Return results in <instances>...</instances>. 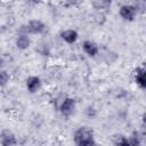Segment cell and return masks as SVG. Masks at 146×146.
I'll return each mask as SVG.
<instances>
[{
  "label": "cell",
  "instance_id": "1",
  "mask_svg": "<svg viewBox=\"0 0 146 146\" xmlns=\"http://www.w3.org/2000/svg\"><path fill=\"white\" fill-rule=\"evenodd\" d=\"M115 146H140L141 141L138 136L125 137L123 135H115L112 138Z\"/></svg>",
  "mask_w": 146,
  "mask_h": 146
},
{
  "label": "cell",
  "instance_id": "2",
  "mask_svg": "<svg viewBox=\"0 0 146 146\" xmlns=\"http://www.w3.org/2000/svg\"><path fill=\"white\" fill-rule=\"evenodd\" d=\"M74 143L76 145L83 143V141H87V140H90V139H94V131L91 128L89 127H80L75 132H74Z\"/></svg>",
  "mask_w": 146,
  "mask_h": 146
},
{
  "label": "cell",
  "instance_id": "3",
  "mask_svg": "<svg viewBox=\"0 0 146 146\" xmlns=\"http://www.w3.org/2000/svg\"><path fill=\"white\" fill-rule=\"evenodd\" d=\"M16 144H17V138L11 130L3 129L0 132V145L1 146H15Z\"/></svg>",
  "mask_w": 146,
  "mask_h": 146
},
{
  "label": "cell",
  "instance_id": "4",
  "mask_svg": "<svg viewBox=\"0 0 146 146\" xmlns=\"http://www.w3.org/2000/svg\"><path fill=\"white\" fill-rule=\"evenodd\" d=\"M74 111H75V100L70 97L65 98L59 106V112L62 113V115L68 117L74 113Z\"/></svg>",
  "mask_w": 146,
  "mask_h": 146
},
{
  "label": "cell",
  "instance_id": "5",
  "mask_svg": "<svg viewBox=\"0 0 146 146\" xmlns=\"http://www.w3.org/2000/svg\"><path fill=\"white\" fill-rule=\"evenodd\" d=\"M137 15V8L132 5H124L120 8V16L128 22H132Z\"/></svg>",
  "mask_w": 146,
  "mask_h": 146
},
{
  "label": "cell",
  "instance_id": "6",
  "mask_svg": "<svg viewBox=\"0 0 146 146\" xmlns=\"http://www.w3.org/2000/svg\"><path fill=\"white\" fill-rule=\"evenodd\" d=\"M46 30V25L40 19H32L26 25V32L31 34H40Z\"/></svg>",
  "mask_w": 146,
  "mask_h": 146
},
{
  "label": "cell",
  "instance_id": "7",
  "mask_svg": "<svg viewBox=\"0 0 146 146\" xmlns=\"http://www.w3.org/2000/svg\"><path fill=\"white\" fill-rule=\"evenodd\" d=\"M135 82L139 86L140 89L146 88V71L143 66L135 70Z\"/></svg>",
  "mask_w": 146,
  "mask_h": 146
},
{
  "label": "cell",
  "instance_id": "8",
  "mask_svg": "<svg viewBox=\"0 0 146 146\" xmlns=\"http://www.w3.org/2000/svg\"><path fill=\"white\" fill-rule=\"evenodd\" d=\"M26 89H27V91L29 92H31V94H34V92H36L39 89H40V87H41V80H40V78L39 76H29L27 79H26Z\"/></svg>",
  "mask_w": 146,
  "mask_h": 146
},
{
  "label": "cell",
  "instance_id": "9",
  "mask_svg": "<svg viewBox=\"0 0 146 146\" xmlns=\"http://www.w3.org/2000/svg\"><path fill=\"white\" fill-rule=\"evenodd\" d=\"M82 48H83L84 52H86L88 56H90V57H95V56L98 54V51H99L98 44H97L96 42L91 41V40L84 41V42L82 43Z\"/></svg>",
  "mask_w": 146,
  "mask_h": 146
},
{
  "label": "cell",
  "instance_id": "10",
  "mask_svg": "<svg viewBox=\"0 0 146 146\" xmlns=\"http://www.w3.org/2000/svg\"><path fill=\"white\" fill-rule=\"evenodd\" d=\"M78 32L75 31V30H71V29H68V30H64V31H62L60 32V38L66 42V43H68V44H72V43H74L76 40H78Z\"/></svg>",
  "mask_w": 146,
  "mask_h": 146
},
{
  "label": "cell",
  "instance_id": "11",
  "mask_svg": "<svg viewBox=\"0 0 146 146\" xmlns=\"http://www.w3.org/2000/svg\"><path fill=\"white\" fill-rule=\"evenodd\" d=\"M30 43H31L30 38H29L26 34H21V35H18L17 39H16V47H17L18 49H21V50L27 49V48L30 47Z\"/></svg>",
  "mask_w": 146,
  "mask_h": 146
},
{
  "label": "cell",
  "instance_id": "12",
  "mask_svg": "<svg viewBox=\"0 0 146 146\" xmlns=\"http://www.w3.org/2000/svg\"><path fill=\"white\" fill-rule=\"evenodd\" d=\"M9 79H10L9 74H8L6 71L0 70V87H5V86L8 83Z\"/></svg>",
  "mask_w": 146,
  "mask_h": 146
},
{
  "label": "cell",
  "instance_id": "13",
  "mask_svg": "<svg viewBox=\"0 0 146 146\" xmlns=\"http://www.w3.org/2000/svg\"><path fill=\"white\" fill-rule=\"evenodd\" d=\"M76 146H97V144H96L95 139H90V140L83 141V143H81V144H79Z\"/></svg>",
  "mask_w": 146,
  "mask_h": 146
},
{
  "label": "cell",
  "instance_id": "14",
  "mask_svg": "<svg viewBox=\"0 0 146 146\" xmlns=\"http://www.w3.org/2000/svg\"><path fill=\"white\" fill-rule=\"evenodd\" d=\"M2 65H3V58L0 56V68L2 67Z\"/></svg>",
  "mask_w": 146,
  "mask_h": 146
}]
</instances>
